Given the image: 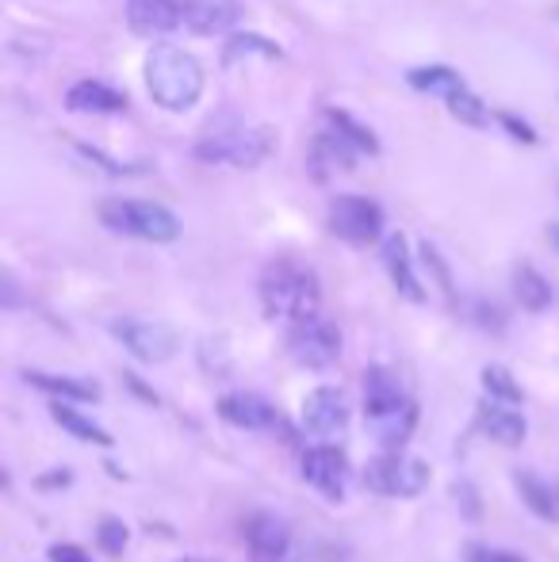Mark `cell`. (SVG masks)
<instances>
[{
    "instance_id": "obj_28",
    "label": "cell",
    "mask_w": 559,
    "mask_h": 562,
    "mask_svg": "<svg viewBox=\"0 0 559 562\" xmlns=\"http://www.w3.org/2000/svg\"><path fill=\"white\" fill-rule=\"evenodd\" d=\"M483 391L491 402H502V406H517V402L525 398L522 386H517V379L510 375L506 368H499V363H487L483 368Z\"/></svg>"
},
{
    "instance_id": "obj_8",
    "label": "cell",
    "mask_w": 559,
    "mask_h": 562,
    "mask_svg": "<svg viewBox=\"0 0 559 562\" xmlns=\"http://www.w3.org/2000/svg\"><path fill=\"white\" fill-rule=\"evenodd\" d=\"M112 334L142 363H165L177 352V334L165 322H146V318H120L112 322Z\"/></svg>"
},
{
    "instance_id": "obj_12",
    "label": "cell",
    "mask_w": 559,
    "mask_h": 562,
    "mask_svg": "<svg viewBox=\"0 0 559 562\" xmlns=\"http://www.w3.org/2000/svg\"><path fill=\"white\" fill-rule=\"evenodd\" d=\"M180 12H185V27L200 38L211 35H226L234 31L242 15L238 0H180Z\"/></svg>"
},
{
    "instance_id": "obj_13",
    "label": "cell",
    "mask_w": 559,
    "mask_h": 562,
    "mask_svg": "<svg viewBox=\"0 0 559 562\" xmlns=\"http://www.w3.org/2000/svg\"><path fill=\"white\" fill-rule=\"evenodd\" d=\"M127 23L142 38H161L185 27L180 0H127Z\"/></svg>"
},
{
    "instance_id": "obj_1",
    "label": "cell",
    "mask_w": 559,
    "mask_h": 562,
    "mask_svg": "<svg viewBox=\"0 0 559 562\" xmlns=\"http://www.w3.org/2000/svg\"><path fill=\"white\" fill-rule=\"evenodd\" d=\"M142 77H146L149 100L165 112H188L203 97V69L185 46L157 43L146 54Z\"/></svg>"
},
{
    "instance_id": "obj_7",
    "label": "cell",
    "mask_w": 559,
    "mask_h": 562,
    "mask_svg": "<svg viewBox=\"0 0 559 562\" xmlns=\"http://www.w3.org/2000/svg\"><path fill=\"white\" fill-rule=\"evenodd\" d=\"M329 229L349 245H372L383 237V211L380 203L365 195H337L329 203Z\"/></svg>"
},
{
    "instance_id": "obj_18",
    "label": "cell",
    "mask_w": 559,
    "mask_h": 562,
    "mask_svg": "<svg viewBox=\"0 0 559 562\" xmlns=\"http://www.w3.org/2000/svg\"><path fill=\"white\" fill-rule=\"evenodd\" d=\"M66 108L69 112H85V115H112L127 108V97L115 92L112 85H104V81H77V85H69V92H66Z\"/></svg>"
},
{
    "instance_id": "obj_27",
    "label": "cell",
    "mask_w": 559,
    "mask_h": 562,
    "mask_svg": "<svg viewBox=\"0 0 559 562\" xmlns=\"http://www.w3.org/2000/svg\"><path fill=\"white\" fill-rule=\"evenodd\" d=\"M249 54H257V58H265V61H280L283 58V50L277 43H269V38H261V35H234L231 43H226V50H223V66H238L242 58H249Z\"/></svg>"
},
{
    "instance_id": "obj_19",
    "label": "cell",
    "mask_w": 559,
    "mask_h": 562,
    "mask_svg": "<svg viewBox=\"0 0 559 562\" xmlns=\"http://www.w3.org/2000/svg\"><path fill=\"white\" fill-rule=\"evenodd\" d=\"M353 161H357V149H353L342 134L329 131V126L318 134V138H314L311 169H314V177H318V180H326L329 172H337V169H353Z\"/></svg>"
},
{
    "instance_id": "obj_34",
    "label": "cell",
    "mask_w": 559,
    "mask_h": 562,
    "mask_svg": "<svg viewBox=\"0 0 559 562\" xmlns=\"http://www.w3.org/2000/svg\"><path fill=\"white\" fill-rule=\"evenodd\" d=\"M548 241H552L556 252H559V226H548Z\"/></svg>"
},
{
    "instance_id": "obj_11",
    "label": "cell",
    "mask_w": 559,
    "mask_h": 562,
    "mask_svg": "<svg viewBox=\"0 0 559 562\" xmlns=\"http://www.w3.org/2000/svg\"><path fill=\"white\" fill-rule=\"evenodd\" d=\"M403 406H411V398L403 394V383L391 368H368L365 371V417L368 422H383V417L399 414Z\"/></svg>"
},
{
    "instance_id": "obj_2",
    "label": "cell",
    "mask_w": 559,
    "mask_h": 562,
    "mask_svg": "<svg viewBox=\"0 0 559 562\" xmlns=\"http://www.w3.org/2000/svg\"><path fill=\"white\" fill-rule=\"evenodd\" d=\"M257 295H261V306L269 318H288L291 326H295V322L318 314L322 288H318V276L306 265L280 257V260H272V265H265Z\"/></svg>"
},
{
    "instance_id": "obj_9",
    "label": "cell",
    "mask_w": 559,
    "mask_h": 562,
    "mask_svg": "<svg viewBox=\"0 0 559 562\" xmlns=\"http://www.w3.org/2000/svg\"><path fill=\"white\" fill-rule=\"evenodd\" d=\"M303 479L318 490L329 502H342L345 486H349V459H345L342 448L334 445H318L303 456Z\"/></svg>"
},
{
    "instance_id": "obj_26",
    "label": "cell",
    "mask_w": 559,
    "mask_h": 562,
    "mask_svg": "<svg viewBox=\"0 0 559 562\" xmlns=\"http://www.w3.org/2000/svg\"><path fill=\"white\" fill-rule=\"evenodd\" d=\"M414 425H418V406L411 402V406H403L399 414L376 422L372 429H376V440H380L388 451H403V445L411 440V432H414Z\"/></svg>"
},
{
    "instance_id": "obj_23",
    "label": "cell",
    "mask_w": 559,
    "mask_h": 562,
    "mask_svg": "<svg viewBox=\"0 0 559 562\" xmlns=\"http://www.w3.org/2000/svg\"><path fill=\"white\" fill-rule=\"evenodd\" d=\"M326 126L334 134H342V138L349 142L357 154H380V138H376L365 123H357V119L345 112V108H326Z\"/></svg>"
},
{
    "instance_id": "obj_35",
    "label": "cell",
    "mask_w": 559,
    "mask_h": 562,
    "mask_svg": "<svg viewBox=\"0 0 559 562\" xmlns=\"http://www.w3.org/2000/svg\"><path fill=\"white\" fill-rule=\"evenodd\" d=\"M185 562H211V559H185Z\"/></svg>"
},
{
    "instance_id": "obj_33",
    "label": "cell",
    "mask_w": 559,
    "mask_h": 562,
    "mask_svg": "<svg viewBox=\"0 0 559 562\" xmlns=\"http://www.w3.org/2000/svg\"><path fill=\"white\" fill-rule=\"evenodd\" d=\"M471 562H525V559L510 555V551H476Z\"/></svg>"
},
{
    "instance_id": "obj_10",
    "label": "cell",
    "mask_w": 559,
    "mask_h": 562,
    "mask_svg": "<svg viewBox=\"0 0 559 562\" xmlns=\"http://www.w3.org/2000/svg\"><path fill=\"white\" fill-rule=\"evenodd\" d=\"M303 425L314 437H337L349 425V406H345V394L337 386H318V391L306 394L303 402Z\"/></svg>"
},
{
    "instance_id": "obj_16",
    "label": "cell",
    "mask_w": 559,
    "mask_h": 562,
    "mask_svg": "<svg viewBox=\"0 0 559 562\" xmlns=\"http://www.w3.org/2000/svg\"><path fill=\"white\" fill-rule=\"evenodd\" d=\"M476 422H479V429H483L487 437H491L494 445H502V448H517V445H525V437H529V425H525V417L517 414L514 406H502V402H491V398L479 406Z\"/></svg>"
},
{
    "instance_id": "obj_15",
    "label": "cell",
    "mask_w": 559,
    "mask_h": 562,
    "mask_svg": "<svg viewBox=\"0 0 559 562\" xmlns=\"http://www.w3.org/2000/svg\"><path fill=\"white\" fill-rule=\"evenodd\" d=\"M246 543L257 562H280L291 548V532L277 513H257L246 525Z\"/></svg>"
},
{
    "instance_id": "obj_3",
    "label": "cell",
    "mask_w": 559,
    "mask_h": 562,
    "mask_svg": "<svg viewBox=\"0 0 559 562\" xmlns=\"http://www.w3.org/2000/svg\"><path fill=\"white\" fill-rule=\"evenodd\" d=\"M269 126H246V123H223L211 126L200 142H195V157L208 165H238V169H254L269 157L272 149Z\"/></svg>"
},
{
    "instance_id": "obj_20",
    "label": "cell",
    "mask_w": 559,
    "mask_h": 562,
    "mask_svg": "<svg viewBox=\"0 0 559 562\" xmlns=\"http://www.w3.org/2000/svg\"><path fill=\"white\" fill-rule=\"evenodd\" d=\"M514 486H517V494H522V502L529 505L533 517L548 520V525H559V497L552 494V486H545V482L529 471H517Z\"/></svg>"
},
{
    "instance_id": "obj_25",
    "label": "cell",
    "mask_w": 559,
    "mask_h": 562,
    "mask_svg": "<svg viewBox=\"0 0 559 562\" xmlns=\"http://www.w3.org/2000/svg\"><path fill=\"white\" fill-rule=\"evenodd\" d=\"M51 417L62 425V429L69 432V437L85 440V445H100V448L112 445V437H108V432L100 429L97 422H89V417H85V414H77L74 406H66V402H54V406H51Z\"/></svg>"
},
{
    "instance_id": "obj_4",
    "label": "cell",
    "mask_w": 559,
    "mask_h": 562,
    "mask_svg": "<svg viewBox=\"0 0 559 562\" xmlns=\"http://www.w3.org/2000/svg\"><path fill=\"white\" fill-rule=\"evenodd\" d=\"M100 223L115 234L138 237V241H154V245H169L180 237V223L169 207L149 200H104L100 203Z\"/></svg>"
},
{
    "instance_id": "obj_22",
    "label": "cell",
    "mask_w": 559,
    "mask_h": 562,
    "mask_svg": "<svg viewBox=\"0 0 559 562\" xmlns=\"http://www.w3.org/2000/svg\"><path fill=\"white\" fill-rule=\"evenodd\" d=\"M27 383L38 386V391H46V394H54L58 402L100 398V391L92 383H81V379H69V375H51V371H27Z\"/></svg>"
},
{
    "instance_id": "obj_6",
    "label": "cell",
    "mask_w": 559,
    "mask_h": 562,
    "mask_svg": "<svg viewBox=\"0 0 559 562\" xmlns=\"http://www.w3.org/2000/svg\"><path fill=\"white\" fill-rule=\"evenodd\" d=\"M288 352L303 368H329L342 356V329L326 318H303L288 329Z\"/></svg>"
},
{
    "instance_id": "obj_30",
    "label": "cell",
    "mask_w": 559,
    "mask_h": 562,
    "mask_svg": "<svg viewBox=\"0 0 559 562\" xmlns=\"http://www.w3.org/2000/svg\"><path fill=\"white\" fill-rule=\"evenodd\" d=\"M97 540H100V548H104L108 555H123V551H127L131 532H127V525H123V520L104 517V520H100V528H97Z\"/></svg>"
},
{
    "instance_id": "obj_21",
    "label": "cell",
    "mask_w": 559,
    "mask_h": 562,
    "mask_svg": "<svg viewBox=\"0 0 559 562\" xmlns=\"http://www.w3.org/2000/svg\"><path fill=\"white\" fill-rule=\"evenodd\" d=\"M514 295H517V303H522L525 311L540 314V311H548V306H552V283H548L533 265H517Z\"/></svg>"
},
{
    "instance_id": "obj_31",
    "label": "cell",
    "mask_w": 559,
    "mask_h": 562,
    "mask_svg": "<svg viewBox=\"0 0 559 562\" xmlns=\"http://www.w3.org/2000/svg\"><path fill=\"white\" fill-rule=\"evenodd\" d=\"M499 119H502V126H506V131L514 134V138L529 142V146H533V142H537V131H533L529 123H522V119H517V115H510V112H499Z\"/></svg>"
},
{
    "instance_id": "obj_5",
    "label": "cell",
    "mask_w": 559,
    "mask_h": 562,
    "mask_svg": "<svg viewBox=\"0 0 559 562\" xmlns=\"http://www.w3.org/2000/svg\"><path fill=\"white\" fill-rule=\"evenodd\" d=\"M365 486L383 497H418L429 486V467L403 451H383V456L368 459Z\"/></svg>"
},
{
    "instance_id": "obj_17",
    "label": "cell",
    "mask_w": 559,
    "mask_h": 562,
    "mask_svg": "<svg viewBox=\"0 0 559 562\" xmlns=\"http://www.w3.org/2000/svg\"><path fill=\"white\" fill-rule=\"evenodd\" d=\"M383 265H388V276H391V283H395L399 295L411 299V303H425V288L411 265V249H406L403 234H391L388 241H383Z\"/></svg>"
},
{
    "instance_id": "obj_32",
    "label": "cell",
    "mask_w": 559,
    "mask_h": 562,
    "mask_svg": "<svg viewBox=\"0 0 559 562\" xmlns=\"http://www.w3.org/2000/svg\"><path fill=\"white\" fill-rule=\"evenodd\" d=\"M51 559L54 562H92L89 551H81L77 543H58V548H51Z\"/></svg>"
},
{
    "instance_id": "obj_29",
    "label": "cell",
    "mask_w": 559,
    "mask_h": 562,
    "mask_svg": "<svg viewBox=\"0 0 559 562\" xmlns=\"http://www.w3.org/2000/svg\"><path fill=\"white\" fill-rule=\"evenodd\" d=\"M445 104H448V112L460 119V123H468V126H487V123H491V112H487L483 100H479L468 85H463L460 92H452Z\"/></svg>"
},
{
    "instance_id": "obj_14",
    "label": "cell",
    "mask_w": 559,
    "mask_h": 562,
    "mask_svg": "<svg viewBox=\"0 0 559 562\" xmlns=\"http://www.w3.org/2000/svg\"><path fill=\"white\" fill-rule=\"evenodd\" d=\"M219 417H223L226 425H234V429H249V432H265L280 422L277 406H272L269 398H261V394H249V391L226 394V398L219 402Z\"/></svg>"
},
{
    "instance_id": "obj_24",
    "label": "cell",
    "mask_w": 559,
    "mask_h": 562,
    "mask_svg": "<svg viewBox=\"0 0 559 562\" xmlns=\"http://www.w3.org/2000/svg\"><path fill=\"white\" fill-rule=\"evenodd\" d=\"M406 85H411L414 92H429V97H452V92L463 89V77L456 74V69L448 66H422V69H411V77H406Z\"/></svg>"
}]
</instances>
